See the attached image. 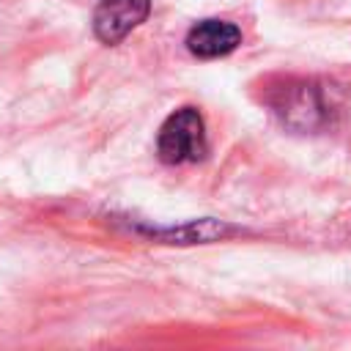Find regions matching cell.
Masks as SVG:
<instances>
[{"label": "cell", "instance_id": "1", "mask_svg": "<svg viewBox=\"0 0 351 351\" xmlns=\"http://www.w3.org/2000/svg\"><path fill=\"white\" fill-rule=\"evenodd\" d=\"M156 154L165 165L197 162L206 156V126L195 107H178L165 118L156 134Z\"/></svg>", "mask_w": 351, "mask_h": 351}, {"label": "cell", "instance_id": "2", "mask_svg": "<svg viewBox=\"0 0 351 351\" xmlns=\"http://www.w3.org/2000/svg\"><path fill=\"white\" fill-rule=\"evenodd\" d=\"M151 0H99L93 8V33L101 44H118L145 22Z\"/></svg>", "mask_w": 351, "mask_h": 351}, {"label": "cell", "instance_id": "3", "mask_svg": "<svg viewBox=\"0 0 351 351\" xmlns=\"http://www.w3.org/2000/svg\"><path fill=\"white\" fill-rule=\"evenodd\" d=\"M241 44V30L225 19H203L189 27L186 49L197 58H222Z\"/></svg>", "mask_w": 351, "mask_h": 351}, {"label": "cell", "instance_id": "4", "mask_svg": "<svg viewBox=\"0 0 351 351\" xmlns=\"http://www.w3.org/2000/svg\"><path fill=\"white\" fill-rule=\"evenodd\" d=\"M151 236H159L170 244H195V241H214L222 239L228 233H233L230 225L217 222V219H197V222H186L178 228H165V230H145Z\"/></svg>", "mask_w": 351, "mask_h": 351}]
</instances>
